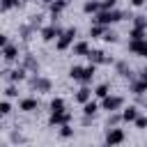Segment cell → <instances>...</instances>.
I'll return each mask as SVG.
<instances>
[{"mask_svg":"<svg viewBox=\"0 0 147 147\" xmlns=\"http://www.w3.org/2000/svg\"><path fill=\"white\" fill-rule=\"evenodd\" d=\"M122 140H124V131H122V129H110V131H108V136H106L108 147H115V145H119Z\"/></svg>","mask_w":147,"mask_h":147,"instance_id":"3","label":"cell"},{"mask_svg":"<svg viewBox=\"0 0 147 147\" xmlns=\"http://www.w3.org/2000/svg\"><path fill=\"white\" fill-rule=\"evenodd\" d=\"M87 57H90V64H103L106 62V53L103 51H90Z\"/></svg>","mask_w":147,"mask_h":147,"instance_id":"8","label":"cell"},{"mask_svg":"<svg viewBox=\"0 0 147 147\" xmlns=\"http://www.w3.org/2000/svg\"><path fill=\"white\" fill-rule=\"evenodd\" d=\"M99 110V103H94V101H87V103H83V113L90 117V115H94Z\"/></svg>","mask_w":147,"mask_h":147,"instance_id":"18","label":"cell"},{"mask_svg":"<svg viewBox=\"0 0 147 147\" xmlns=\"http://www.w3.org/2000/svg\"><path fill=\"white\" fill-rule=\"evenodd\" d=\"M108 90H110V87H108V83H101V85H99V87H96V90H94V94H96V96H99V99H106V96H108V94H110V92H108Z\"/></svg>","mask_w":147,"mask_h":147,"instance_id":"21","label":"cell"},{"mask_svg":"<svg viewBox=\"0 0 147 147\" xmlns=\"http://www.w3.org/2000/svg\"><path fill=\"white\" fill-rule=\"evenodd\" d=\"M64 7H67V0H55V2H51V11H53V16L60 14Z\"/></svg>","mask_w":147,"mask_h":147,"instance_id":"23","label":"cell"},{"mask_svg":"<svg viewBox=\"0 0 147 147\" xmlns=\"http://www.w3.org/2000/svg\"><path fill=\"white\" fill-rule=\"evenodd\" d=\"M69 119H71V115L64 113V110L62 113H51V124H67Z\"/></svg>","mask_w":147,"mask_h":147,"instance_id":"9","label":"cell"},{"mask_svg":"<svg viewBox=\"0 0 147 147\" xmlns=\"http://www.w3.org/2000/svg\"><path fill=\"white\" fill-rule=\"evenodd\" d=\"M16 2H18V0H5V2H2V7H5V9H9V7H14Z\"/></svg>","mask_w":147,"mask_h":147,"instance_id":"33","label":"cell"},{"mask_svg":"<svg viewBox=\"0 0 147 147\" xmlns=\"http://www.w3.org/2000/svg\"><path fill=\"white\" fill-rule=\"evenodd\" d=\"M5 94H7V96H16V87H11V85H9V87L5 90Z\"/></svg>","mask_w":147,"mask_h":147,"instance_id":"32","label":"cell"},{"mask_svg":"<svg viewBox=\"0 0 147 147\" xmlns=\"http://www.w3.org/2000/svg\"><path fill=\"white\" fill-rule=\"evenodd\" d=\"M32 85H34L37 92H48V90H51V80H48V78H34Z\"/></svg>","mask_w":147,"mask_h":147,"instance_id":"10","label":"cell"},{"mask_svg":"<svg viewBox=\"0 0 147 147\" xmlns=\"http://www.w3.org/2000/svg\"><path fill=\"white\" fill-rule=\"evenodd\" d=\"M74 53H76V55H87V53H90L87 41H78V44H74Z\"/></svg>","mask_w":147,"mask_h":147,"instance_id":"16","label":"cell"},{"mask_svg":"<svg viewBox=\"0 0 147 147\" xmlns=\"http://www.w3.org/2000/svg\"><path fill=\"white\" fill-rule=\"evenodd\" d=\"M103 34H106V25H99L96 23V25L90 28V37H103Z\"/></svg>","mask_w":147,"mask_h":147,"instance_id":"19","label":"cell"},{"mask_svg":"<svg viewBox=\"0 0 147 147\" xmlns=\"http://www.w3.org/2000/svg\"><path fill=\"white\" fill-rule=\"evenodd\" d=\"M21 110H25V113L37 110V99H23L21 101Z\"/></svg>","mask_w":147,"mask_h":147,"instance_id":"14","label":"cell"},{"mask_svg":"<svg viewBox=\"0 0 147 147\" xmlns=\"http://www.w3.org/2000/svg\"><path fill=\"white\" fill-rule=\"evenodd\" d=\"M122 103H124L122 96H110V94H108V96L103 99V108H106V110H117V108H122Z\"/></svg>","mask_w":147,"mask_h":147,"instance_id":"5","label":"cell"},{"mask_svg":"<svg viewBox=\"0 0 147 147\" xmlns=\"http://www.w3.org/2000/svg\"><path fill=\"white\" fill-rule=\"evenodd\" d=\"M129 37H131V41H140V39H147V37H145V30H142V28H133Z\"/></svg>","mask_w":147,"mask_h":147,"instance_id":"20","label":"cell"},{"mask_svg":"<svg viewBox=\"0 0 147 147\" xmlns=\"http://www.w3.org/2000/svg\"><path fill=\"white\" fill-rule=\"evenodd\" d=\"M60 34H62V30H60L57 25H48V28L41 30V39H46V41H51V39H55V37H60Z\"/></svg>","mask_w":147,"mask_h":147,"instance_id":"6","label":"cell"},{"mask_svg":"<svg viewBox=\"0 0 147 147\" xmlns=\"http://www.w3.org/2000/svg\"><path fill=\"white\" fill-rule=\"evenodd\" d=\"M83 69H85V67H71L69 76H71L74 80H83Z\"/></svg>","mask_w":147,"mask_h":147,"instance_id":"24","label":"cell"},{"mask_svg":"<svg viewBox=\"0 0 147 147\" xmlns=\"http://www.w3.org/2000/svg\"><path fill=\"white\" fill-rule=\"evenodd\" d=\"M131 5H136V7H138V5H142V0H131Z\"/></svg>","mask_w":147,"mask_h":147,"instance_id":"34","label":"cell"},{"mask_svg":"<svg viewBox=\"0 0 147 147\" xmlns=\"http://www.w3.org/2000/svg\"><path fill=\"white\" fill-rule=\"evenodd\" d=\"M136 126H138V129H145V126H147V119H145V117H138V119H136Z\"/></svg>","mask_w":147,"mask_h":147,"instance_id":"31","label":"cell"},{"mask_svg":"<svg viewBox=\"0 0 147 147\" xmlns=\"http://www.w3.org/2000/svg\"><path fill=\"white\" fill-rule=\"evenodd\" d=\"M0 110H2V115H9V113H11V106H9V101H2Z\"/></svg>","mask_w":147,"mask_h":147,"instance_id":"30","label":"cell"},{"mask_svg":"<svg viewBox=\"0 0 147 147\" xmlns=\"http://www.w3.org/2000/svg\"><path fill=\"white\" fill-rule=\"evenodd\" d=\"M131 92H133V94H142V92H147V78L133 83V85H131Z\"/></svg>","mask_w":147,"mask_h":147,"instance_id":"15","label":"cell"},{"mask_svg":"<svg viewBox=\"0 0 147 147\" xmlns=\"http://www.w3.org/2000/svg\"><path fill=\"white\" fill-rule=\"evenodd\" d=\"M46 2H53V0H46Z\"/></svg>","mask_w":147,"mask_h":147,"instance_id":"36","label":"cell"},{"mask_svg":"<svg viewBox=\"0 0 147 147\" xmlns=\"http://www.w3.org/2000/svg\"><path fill=\"white\" fill-rule=\"evenodd\" d=\"M9 78H11V80H23V78H25V69H16V71H11Z\"/></svg>","mask_w":147,"mask_h":147,"instance_id":"25","label":"cell"},{"mask_svg":"<svg viewBox=\"0 0 147 147\" xmlns=\"http://www.w3.org/2000/svg\"><path fill=\"white\" fill-rule=\"evenodd\" d=\"M122 119H124V122H136V119H138V108H136V106H129V108H124V113H122Z\"/></svg>","mask_w":147,"mask_h":147,"instance_id":"11","label":"cell"},{"mask_svg":"<svg viewBox=\"0 0 147 147\" xmlns=\"http://www.w3.org/2000/svg\"><path fill=\"white\" fill-rule=\"evenodd\" d=\"M16 46H11V44H7L5 48H2V55H5V60H16Z\"/></svg>","mask_w":147,"mask_h":147,"instance_id":"17","label":"cell"},{"mask_svg":"<svg viewBox=\"0 0 147 147\" xmlns=\"http://www.w3.org/2000/svg\"><path fill=\"white\" fill-rule=\"evenodd\" d=\"M136 28H142V30H145V28H147V18H145V16H136Z\"/></svg>","mask_w":147,"mask_h":147,"instance_id":"27","label":"cell"},{"mask_svg":"<svg viewBox=\"0 0 147 147\" xmlns=\"http://www.w3.org/2000/svg\"><path fill=\"white\" fill-rule=\"evenodd\" d=\"M62 110H64V101H62L60 96L53 99V101H51V113H62Z\"/></svg>","mask_w":147,"mask_h":147,"instance_id":"22","label":"cell"},{"mask_svg":"<svg viewBox=\"0 0 147 147\" xmlns=\"http://www.w3.org/2000/svg\"><path fill=\"white\" fill-rule=\"evenodd\" d=\"M60 136H64V138H69V136H74V129H71L69 124H62V131H60Z\"/></svg>","mask_w":147,"mask_h":147,"instance_id":"26","label":"cell"},{"mask_svg":"<svg viewBox=\"0 0 147 147\" xmlns=\"http://www.w3.org/2000/svg\"><path fill=\"white\" fill-rule=\"evenodd\" d=\"M103 39H106V41H117V34H115V32H110V30H106Z\"/></svg>","mask_w":147,"mask_h":147,"instance_id":"29","label":"cell"},{"mask_svg":"<svg viewBox=\"0 0 147 147\" xmlns=\"http://www.w3.org/2000/svg\"><path fill=\"white\" fill-rule=\"evenodd\" d=\"M74 37H76V28H69V30H64V32L60 34V39H57V48H60V51L69 48V44L74 41Z\"/></svg>","mask_w":147,"mask_h":147,"instance_id":"2","label":"cell"},{"mask_svg":"<svg viewBox=\"0 0 147 147\" xmlns=\"http://www.w3.org/2000/svg\"><path fill=\"white\" fill-rule=\"evenodd\" d=\"M124 18V11H119V9H101L96 16H94V23H99V25H110V23H117V21H122Z\"/></svg>","mask_w":147,"mask_h":147,"instance_id":"1","label":"cell"},{"mask_svg":"<svg viewBox=\"0 0 147 147\" xmlns=\"http://www.w3.org/2000/svg\"><path fill=\"white\" fill-rule=\"evenodd\" d=\"M94 71H96V64L85 67V69H83V80H80V83H90V80L94 78Z\"/></svg>","mask_w":147,"mask_h":147,"instance_id":"13","label":"cell"},{"mask_svg":"<svg viewBox=\"0 0 147 147\" xmlns=\"http://www.w3.org/2000/svg\"><path fill=\"white\" fill-rule=\"evenodd\" d=\"M129 51H131V53H136V55L147 57V39H140V41H129Z\"/></svg>","mask_w":147,"mask_h":147,"instance_id":"4","label":"cell"},{"mask_svg":"<svg viewBox=\"0 0 147 147\" xmlns=\"http://www.w3.org/2000/svg\"><path fill=\"white\" fill-rule=\"evenodd\" d=\"M115 5H117V0H101L103 9H115Z\"/></svg>","mask_w":147,"mask_h":147,"instance_id":"28","label":"cell"},{"mask_svg":"<svg viewBox=\"0 0 147 147\" xmlns=\"http://www.w3.org/2000/svg\"><path fill=\"white\" fill-rule=\"evenodd\" d=\"M90 96H92V90H90V87H80V90L76 92V101H80V103H87Z\"/></svg>","mask_w":147,"mask_h":147,"instance_id":"12","label":"cell"},{"mask_svg":"<svg viewBox=\"0 0 147 147\" xmlns=\"http://www.w3.org/2000/svg\"><path fill=\"white\" fill-rule=\"evenodd\" d=\"M101 9H103V7H101L99 0H87V2L83 5V11H85V14H94V16H96Z\"/></svg>","mask_w":147,"mask_h":147,"instance_id":"7","label":"cell"},{"mask_svg":"<svg viewBox=\"0 0 147 147\" xmlns=\"http://www.w3.org/2000/svg\"><path fill=\"white\" fill-rule=\"evenodd\" d=\"M142 78H147V67H145V71H142Z\"/></svg>","mask_w":147,"mask_h":147,"instance_id":"35","label":"cell"}]
</instances>
